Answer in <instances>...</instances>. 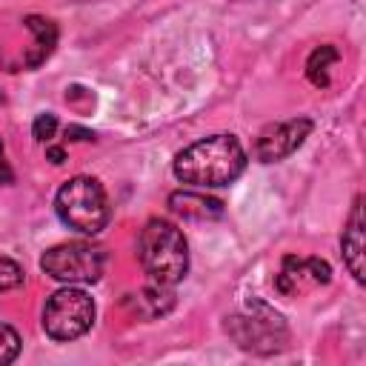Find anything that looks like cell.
Wrapping results in <instances>:
<instances>
[{"instance_id":"1","label":"cell","mask_w":366,"mask_h":366,"mask_svg":"<svg viewBox=\"0 0 366 366\" xmlns=\"http://www.w3.org/2000/svg\"><path fill=\"white\" fill-rule=\"evenodd\" d=\"M246 169V152L234 134H212L194 140L174 157V177L192 186H229Z\"/></svg>"},{"instance_id":"2","label":"cell","mask_w":366,"mask_h":366,"mask_svg":"<svg viewBox=\"0 0 366 366\" xmlns=\"http://www.w3.org/2000/svg\"><path fill=\"white\" fill-rule=\"evenodd\" d=\"M137 260L149 280L174 286L189 272V246L183 232L169 220H149L137 237Z\"/></svg>"},{"instance_id":"3","label":"cell","mask_w":366,"mask_h":366,"mask_svg":"<svg viewBox=\"0 0 366 366\" xmlns=\"http://www.w3.org/2000/svg\"><path fill=\"white\" fill-rule=\"evenodd\" d=\"M54 209H57V217L80 234H100L112 217L106 189L100 186V180L86 174L71 177L60 186L54 197Z\"/></svg>"},{"instance_id":"4","label":"cell","mask_w":366,"mask_h":366,"mask_svg":"<svg viewBox=\"0 0 366 366\" xmlns=\"http://www.w3.org/2000/svg\"><path fill=\"white\" fill-rule=\"evenodd\" d=\"M94 323V300L80 286L54 292L43 306V329L51 340H77Z\"/></svg>"},{"instance_id":"5","label":"cell","mask_w":366,"mask_h":366,"mask_svg":"<svg viewBox=\"0 0 366 366\" xmlns=\"http://www.w3.org/2000/svg\"><path fill=\"white\" fill-rule=\"evenodd\" d=\"M103 266H106L103 249H100V246H92V243H83V240H71V243L51 246V249L40 257V269H43L49 277H54V280H60V283H71V286L100 280Z\"/></svg>"},{"instance_id":"6","label":"cell","mask_w":366,"mask_h":366,"mask_svg":"<svg viewBox=\"0 0 366 366\" xmlns=\"http://www.w3.org/2000/svg\"><path fill=\"white\" fill-rule=\"evenodd\" d=\"M260 315H237V317H229L226 323V332L237 340L240 349L246 352H257V355H269V352H277L286 346V326L280 320V315L269 312L266 306H257Z\"/></svg>"},{"instance_id":"7","label":"cell","mask_w":366,"mask_h":366,"mask_svg":"<svg viewBox=\"0 0 366 366\" xmlns=\"http://www.w3.org/2000/svg\"><path fill=\"white\" fill-rule=\"evenodd\" d=\"M309 132H312V120L309 117H292V120L272 123L257 134L254 157L260 163H277V160L289 157L295 149H300V143L309 137Z\"/></svg>"},{"instance_id":"8","label":"cell","mask_w":366,"mask_h":366,"mask_svg":"<svg viewBox=\"0 0 366 366\" xmlns=\"http://www.w3.org/2000/svg\"><path fill=\"white\" fill-rule=\"evenodd\" d=\"M329 280H332V269H329L326 260H320V257L300 260V257H292L289 254L283 260L277 277H274V286L283 295H300L309 286H326Z\"/></svg>"},{"instance_id":"9","label":"cell","mask_w":366,"mask_h":366,"mask_svg":"<svg viewBox=\"0 0 366 366\" xmlns=\"http://www.w3.org/2000/svg\"><path fill=\"white\" fill-rule=\"evenodd\" d=\"M340 249H343L346 269L352 272V277L357 283H363V254H366V243H363V197H355V203H352V214H349V223L343 229Z\"/></svg>"},{"instance_id":"10","label":"cell","mask_w":366,"mask_h":366,"mask_svg":"<svg viewBox=\"0 0 366 366\" xmlns=\"http://www.w3.org/2000/svg\"><path fill=\"white\" fill-rule=\"evenodd\" d=\"M169 209L186 220H217L223 214V203L203 192H172Z\"/></svg>"},{"instance_id":"11","label":"cell","mask_w":366,"mask_h":366,"mask_svg":"<svg viewBox=\"0 0 366 366\" xmlns=\"http://www.w3.org/2000/svg\"><path fill=\"white\" fill-rule=\"evenodd\" d=\"M26 29L34 34V46L29 49V54L23 57V63L26 66H40L51 51H54V43H57V26L51 23V20H46V17H37V14H29L26 20Z\"/></svg>"},{"instance_id":"12","label":"cell","mask_w":366,"mask_h":366,"mask_svg":"<svg viewBox=\"0 0 366 366\" xmlns=\"http://www.w3.org/2000/svg\"><path fill=\"white\" fill-rule=\"evenodd\" d=\"M174 306V295H172V286H163V283H154L140 289L137 295H132V309L134 315L146 317V320H154L160 315H166L169 309Z\"/></svg>"},{"instance_id":"13","label":"cell","mask_w":366,"mask_h":366,"mask_svg":"<svg viewBox=\"0 0 366 366\" xmlns=\"http://www.w3.org/2000/svg\"><path fill=\"white\" fill-rule=\"evenodd\" d=\"M340 54H337V49L335 46H317L312 54H309V60H306V77H309V83L312 86H317V89H326L329 86V66L337 60Z\"/></svg>"},{"instance_id":"14","label":"cell","mask_w":366,"mask_h":366,"mask_svg":"<svg viewBox=\"0 0 366 366\" xmlns=\"http://www.w3.org/2000/svg\"><path fill=\"white\" fill-rule=\"evenodd\" d=\"M17 355H20V335L9 323H0V366L11 363Z\"/></svg>"},{"instance_id":"15","label":"cell","mask_w":366,"mask_h":366,"mask_svg":"<svg viewBox=\"0 0 366 366\" xmlns=\"http://www.w3.org/2000/svg\"><path fill=\"white\" fill-rule=\"evenodd\" d=\"M26 272L17 260L11 257H0V292H9V289H17L23 283Z\"/></svg>"},{"instance_id":"16","label":"cell","mask_w":366,"mask_h":366,"mask_svg":"<svg viewBox=\"0 0 366 366\" xmlns=\"http://www.w3.org/2000/svg\"><path fill=\"white\" fill-rule=\"evenodd\" d=\"M54 132H57V117H54L51 112H43V114H37V117H34V126H31L34 140L49 143V140L54 137Z\"/></svg>"},{"instance_id":"17","label":"cell","mask_w":366,"mask_h":366,"mask_svg":"<svg viewBox=\"0 0 366 366\" xmlns=\"http://www.w3.org/2000/svg\"><path fill=\"white\" fill-rule=\"evenodd\" d=\"M66 137H71V140H92L94 134L86 132V129H80V126H66Z\"/></svg>"},{"instance_id":"18","label":"cell","mask_w":366,"mask_h":366,"mask_svg":"<svg viewBox=\"0 0 366 366\" xmlns=\"http://www.w3.org/2000/svg\"><path fill=\"white\" fill-rule=\"evenodd\" d=\"M46 157H49L51 163H63V160H66V152H63L60 146H49V149H46Z\"/></svg>"},{"instance_id":"19","label":"cell","mask_w":366,"mask_h":366,"mask_svg":"<svg viewBox=\"0 0 366 366\" xmlns=\"http://www.w3.org/2000/svg\"><path fill=\"white\" fill-rule=\"evenodd\" d=\"M0 154H3V143H0Z\"/></svg>"}]
</instances>
